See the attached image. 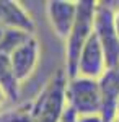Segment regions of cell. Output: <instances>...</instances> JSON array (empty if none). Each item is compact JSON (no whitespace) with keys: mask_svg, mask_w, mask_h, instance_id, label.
<instances>
[{"mask_svg":"<svg viewBox=\"0 0 119 122\" xmlns=\"http://www.w3.org/2000/svg\"><path fill=\"white\" fill-rule=\"evenodd\" d=\"M69 76L65 68H59L46 81L29 107L33 122H60L69 107Z\"/></svg>","mask_w":119,"mask_h":122,"instance_id":"obj_1","label":"cell"},{"mask_svg":"<svg viewBox=\"0 0 119 122\" xmlns=\"http://www.w3.org/2000/svg\"><path fill=\"white\" fill-rule=\"evenodd\" d=\"M98 2L95 0H80L75 25L72 28V33L65 42V72L69 78L77 76L78 60L85 44L95 33V15H96Z\"/></svg>","mask_w":119,"mask_h":122,"instance_id":"obj_2","label":"cell"},{"mask_svg":"<svg viewBox=\"0 0 119 122\" xmlns=\"http://www.w3.org/2000/svg\"><path fill=\"white\" fill-rule=\"evenodd\" d=\"M67 99H69V107L77 114V117L101 114L100 81L85 76L69 78Z\"/></svg>","mask_w":119,"mask_h":122,"instance_id":"obj_3","label":"cell"},{"mask_svg":"<svg viewBox=\"0 0 119 122\" xmlns=\"http://www.w3.org/2000/svg\"><path fill=\"white\" fill-rule=\"evenodd\" d=\"M95 34L104 51L108 68L119 65V38L114 28V10L108 3L98 2L95 15Z\"/></svg>","mask_w":119,"mask_h":122,"instance_id":"obj_4","label":"cell"},{"mask_svg":"<svg viewBox=\"0 0 119 122\" xmlns=\"http://www.w3.org/2000/svg\"><path fill=\"white\" fill-rule=\"evenodd\" d=\"M78 2L73 0H49L46 3L47 18L55 36L67 42L77 18Z\"/></svg>","mask_w":119,"mask_h":122,"instance_id":"obj_5","label":"cell"},{"mask_svg":"<svg viewBox=\"0 0 119 122\" xmlns=\"http://www.w3.org/2000/svg\"><path fill=\"white\" fill-rule=\"evenodd\" d=\"M39 54H41L39 42L33 34L25 42H21L8 56L11 67H13V72H15L20 83L26 81L28 78L33 75V72L38 67V62H39Z\"/></svg>","mask_w":119,"mask_h":122,"instance_id":"obj_6","label":"cell"},{"mask_svg":"<svg viewBox=\"0 0 119 122\" xmlns=\"http://www.w3.org/2000/svg\"><path fill=\"white\" fill-rule=\"evenodd\" d=\"M108 65H106V57L104 51L101 47L96 34L93 33L88 42L85 44L80 60H78V68H77V76H85L92 80H100L106 73Z\"/></svg>","mask_w":119,"mask_h":122,"instance_id":"obj_7","label":"cell"},{"mask_svg":"<svg viewBox=\"0 0 119 122\" xmlns=\"http://www.w3.org/2000/svg\"><path fill=\"white\" fill-rule=\"evenodd\" d=\"M98 81L101 91V117L104 122H114L116 106L119 101V65L108 68Z\"/></svg>","mask_w":119,"mask_h":122,"instance_id":"obj_8","label":"cell"},{"mask_svg":"<svg viewBox=\"0 0 119 122\" xmlns=\"http://www.w3.org/2000/svg\"><path fill=\"white\" fill-rule=\"evenodd\" d=\"M0 25L18 31L34 33V20L16 0H0Z\"/></svg>","mask_w":119,"mask_h":122,"instance_id":"obj_9","label":"cell"},{"mask_svg":"<svg viewBox=\"0 0 119 122\" xmlns=\"http://www.w3.org/2000/svg\"><path fill=\"white\" fill-rule=\"evenodd\" d=\"M20 85L21 83L13 72L10 57L0 54V88L5 91L10 101H16L20 98Z\"/></svg>","mask_w":119,"mask_h":122,"instance_id":"obj_10","label":"cell"},{"mask_svg":"<svg viewBox=\"0 0 119 122\" xmlns=\"http://www.w3.org/2000/svg\"><path fill=\"white\" fill-rule=\"evenodd\" d=\"M29 36H33V34L25 33V31H18V29H13V28H7V26L0 25V54L10 56Z\"/></svg>","mask_w":119,"mask_h":122,"instance_id":"obj_11","label":"cell"},{"mask_svg":"<svg viewBox=\"0 0 119 122\" xmlns=\"http://www.w3.org/2000/svg\"><path fill=\"white\" fill-rule=\"evenodd\" d=\"M0 122H33L29 109H16L0 114Z\"/></svg>","mask_w":119,"mask_h":122,"instance_id":"obj_12","label":"cell"},{"mask_svg":"<svg viewBox=\"0 0 119 122\" xmlns=\"http://www.w3.org/2000/svg\"><path fill=\"white\" fill-rule=\"evenodd\" d=\"M77 122H104L101 114H93V116H80L77 117Z\"/></svg>","mask_w":119,"mask_h":122,"instance_id":"obj_13","label":"cell"},{"mask_svg":"<svg viewBox=\"0 0 119 122\" xmlns=\"http://www.w3.org/2000/svg\"><path fill=\"white\" fill-rule=\"evenodd\" d=\"M60 122H77V114L73 112L70 107H67V111H65V114H64V117H62Z\"/></svg>","mask_w":119,"mask_h":122,"instance_id":"obj_14","label":"cell"},{"mask_svg":"<svg viewBox=\"0 0 119 122\" xmlns=\"http://www.w3.org/2000/svg\"><path fill=\"white\" fill-rule=\"evenodd\" d=\"M7 101H10V99H8V96H7V94H5V91H3V90L0 88V111H2V109L5 107Z\"/></svg>","mask_w":119,"mask_h":122,"instance_id":"obj_15","label":"cell"},{"mask_svg":"<svg viewBox=\"0 0 119 122\" xmlns=\"http://www.w3.org/2000/svg\"><path fill=\"white\" fill-rule=\"evenodd\" d=\"M114 28H116V33H118L119 38V8L114 10Z\"/></svg>","mask_w":119,"mask_h":122,"instance_id":"obj_16","label":"cell"},{"mask_svg":"<svg viewBox=\"0 0 119 122\" xmlns=\"http://www.w3.org/2000/svg\"><path fill=\"white\" fill-rule=\"evenodd\" d=\"M114 121L119 122V101H118V106H116V117H114Z\"/></svg>","mask_w":119,"mask_h":122,"instance_id":"obj_17","label":"cell"},{"mask_svg":"<svg viewBox=\"0 0 119 122\" xmlns=\"http://www.w3.org/2000/svg\"><path fill=\"white\" fill-rule=\"evenodd\" d=\"M114 122H116V121H114Z\"/></svg>","mask_w":119,"mask_h":122,"instance_id":"obj_18","label":"cell"}]
</instances>
